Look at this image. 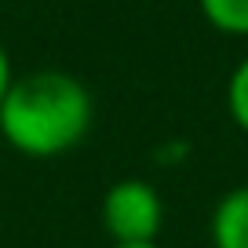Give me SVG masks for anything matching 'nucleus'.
<instances>
[{
	"instance_id": "2",
	"label": "nucleus",
	"mask_w": 248,
	"mask_h": 248,
	"mask_svg": "<svg viewBox=\"0 0 248 248\" xmlns=\"http://www.w3.org/2000/svg\"><path fill=\"white\" fill-rule=\"evenodd\" d=\"M102 230L109 245H150L164 230V201L139 175L117 179L102 194Z\"/></svg>"
},
{
	"instance_id": "8",
	"label": "nucleus",
	"mask_w": 248,
	"mask_h": 248,
	"mask_svg": "<svg viewBox=\"0 0 248 248\" xmlns=\"http://www.w3.org/2000/svg\"><path fill=\"white\" fill-rule=\"evenodd\" d=\"M0 154H4V139H0Z\"/></svg>"
},
{
	"instance_id": "1",
	"label": "nucleus",
	"mask_w": 248,
	"mask_h": 248,
	"mask_svg": "<svg viewBox=\"0 0 248 248\" xmlns=\"http://www.w3.org/2000/svg\"><path fill=\"white\" fill-rule=\"evenodd\" d=\"M95 128V99L80 77L59 66L15 73L0 102V139L30 161H55L77 150Z\"/></svg>"
},
{
	"instance_id": "5",
	"label": "nucleus",
	"mask_w": 248,
	"mask_h": 248,
	"mask_svg": "<svg viewBox=\"0 0 248 248\" xmlns=\"http://www.w3.org/2000/svg\"><path fill=\"white\" fill-rule=\"evenodd\" d=\"M226 113H230L233 128L241 135H248V55L226 77Z\"/></svg>"
},
{
	"instance_id": "4",
	"label": "nucleus",
	"mask_w": 248,
	"mask_h": 248,
	"mask_svg": "<svg viewBox=\"0 0 248 248\" xmlns=\"http://www.w3.org/2000/svg\"><path fill=\"white\" fill-rule=\"evenodd\" d=\"M197 11L216 33L248 40V0H197Z\"/></svg>"
},
{
	"instance_id": "3",
	"label": "nucleus",
	"mask_w": 248,
	"mask_h": 248,
	"mask_svg": "<svg viewBox=\"0 0 248 248\" xmlns=\"http://www.w3.org/2000/svg\"><path fill=\"white\" fill-rule=\"evenodd\" d=\"M212 248H248V183L230 186L208 219Z\"/></svg>"
},
{
	"instance_id": "6",
	"label": "nucleus",
	"mask_w": 248,
	"mask_h": 248,
	"mask_svg": "<svg viewBox=\"0 0 248 248\" xmlns=\"http://www.w3.org/2000/svg\"><path fill=\"white\" fill-rule=\"evenodd\" d=\"M11 80H15V66H11V55H8V47H4V40H0V102L8 95Z\"/></svg>"
},
{
	"instance_id": "7",
	"label": "nucleus",
	"mask_w": 248,
	"mask_h": 248,
	"mask_svg": "<svg viewBox=\"0 0 248 248\" xmlns=\"http://www.w3.org/2000/svg\"><path fill=\"white\" fill-rule=\"evenodd\" d=\"M109 248H161L157 241H150V245H109Z\"/></svg>"
}]
</instances>
